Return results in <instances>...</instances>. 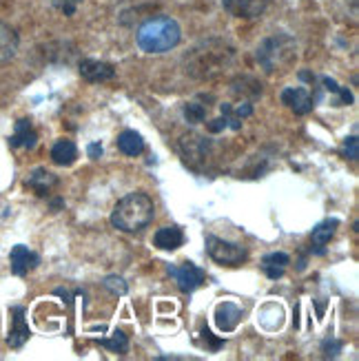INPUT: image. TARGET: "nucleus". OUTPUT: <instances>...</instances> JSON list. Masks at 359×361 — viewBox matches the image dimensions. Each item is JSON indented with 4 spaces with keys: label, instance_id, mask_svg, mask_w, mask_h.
Returning a JSON list of instances; mask_svg holds the SVG:
<instances>
[{
    "label": "nucleus",
    "instance_id": "obj_1",
    "mask_svg": "<svg viewBox=\"0 0 359 361\" xmlns=\"http://www.w3.org/2000/svg\"><path fill=\"white\" fill-rule=\"evenodd\" d=\"M235 60V49L224 40H206L187 56V71L196 78H215Z\"/></svg>",
    "mask_w": 359,
    "mask_h": 361
},
{
    "label": "nucleus",
    "instance_id": "obj_2",
    "mask_svg": "<svg viewBox=\"0 0 359 361\" xmlns=\"http://www.w3.org/2000/svg\"><path fill=\"white\" fill-rule=\"evenodd\" d=\"M156 215L153 200L146 193H129L113 206L111 224L122 233H140Z\"/></svg>",
    "mask_w": 359,
    "mask_h": 361
},
{
    "label": "nucleus",
    "instance_id": "obj_3",
    "mask_svg": "<svg viewBox=\"0 0 359 361\" xmlns=\"http://www.w3.org/2000/svg\"><path fill=\"white\" fill-rule=\"evenodd\" d=\"M180 38H182V29H180L177 20L169 16H158L146 20L138 29V47L146 53H164L177 47Z\"/></svg>",
    "mask_w": 359,
    "mask_h": 361
},
{
    "label": "nucleus",
    "instance_id": "obj_4",
    "mask_svg": "<svg viewBox=\"0 0 359 361\" xmlns=\"http://www.w3.org/2000/svg\"><path fill=\"white\" fill-rule=\"evenodd\" d=\"M295 56H297L295 40L286 34H275L271 38H266L258 47V63L268 73L284 71L286 67H291Z\"/></svg>",
    "mask_w": 359,
    "mask_h": 361
},
{
    "label": "nucleus",
    "instance_id": "obj_5",
    "mask_svg": "<svg viewBox=\"0 0 359 361\" xmlns=\"http://www.w3.org/2000/svg\"><path fill=\"white\" fill-rule=\"evenodd\" d=\"M204 244H206V253L211 255V260L222 266H239L248 258V251L242 244L227 242V239H222L218 235H206Z\"/></svg>",
    "mask_w": 359,
    "mask_h": 361
},
{
    "label": "nucleus",
    "instance_id": "obj_6",
    "mask_svg": "<svg viewBox=\"0 0 359 361\" xmlns=\"http://www.w3.org/2000/svg\"><path fill=\"white\" fill-rule=\"evenodd\" d=\"M167 273L177 281V289L182 293H193L204 284V270L193 262H182L180 266H169Z\"/></svg>",
    "mask_w": 359,
    "mask_h": 361
},
{
    "label": "nucleus",
    "instance_id": "obj_7",
    "mask_svg": "<svg viewBox=\"0 0 359 361\" xmlns=\"http://www.w3.org/2000/svg\"><path fill=\"white\" fill-rule=\"evenodd\" d=\"M80 76L89 82H107L111 78H115V67L109 63H102V60H92V58H84L80 60Z\"/></svg>",
    "mask_w": 359,
    "mask_h": 361
},
{
    "label": "nucleus",
    "instance_id": "obj_8",
    "mask_svg": "<svg viewBox=\"0 0 359 361\" xmlns=\"http://www.w3.org/2000/svg\"><path fill=\"white\" fill-rule=\"evenodd\" d=\"M282 102L289 104V107L295 111V115H306L313 111V107H315V102H313L310 94L306 91V89L302 87H289L282 91Z\"/></svg>",
    "mask_w": 359,
    "mask_h": 361
},
{
    "label": "nucleus",
    "instance_id": "obj_9",
    "mask_svg": "<svg viewBox=\"0 0 359 361\" xmlns=\"http://www.w3.org/2000/svg\"><path fill=\"white\" fill-rule=\"evenodd\" d=\"M29 326L25 322V308L23 306H13L11 308V328H9V335H7V343L11 348H23L29 339Z\"/></svg>",
    "mask_w": 359,
    "mask_h": 361
},
{
    "label": "nucleus",
    "instance_id": "obj_10",
    "mask_svg": "<svg viewBox=\"0 0 359 361\" xmlns=\"http://www.w3.org/2000/svg\"><path fill=\"white\" fill-rule=\"evenodd\" d=\"M9 262H11V273L13 275H18V277H25L29 270L36 268L40 258L36 253H32L27 246L18 244V246H13L11 248V255H9Z\"/></svg>",
    "mask_w": 359,
    "mask_h": 361
},
{
    "label": "nucleus",
    "instance_id": "obj_11",
    "mask_svg": "<svg viewBox=\"0 0 359 361\" xmlns=\"http://www.w3.org/2000/svg\"><path fill=\"white\" fill-rule=\"evenodd\" d=\"M242 322V308L235 306L233 302H222L215 308V324L222 333H231Z\"/></svg>",
    "mask_w": 359,
    "mask_h": 361
},
{
    "label": "nucleus",
    "instance_id": "obj_12",
    "mask_svg": "<svg viewBox=\"0 0 359 361\" xmlns=\"http://www.w3.org/2000/svg\"><path fill=\"white\" fill-rule=\"evenodd\" d=\"M222 3L239 18H256L266 9L268 0H222Z\"/></svg>",
    "mask_w": 359,
    "mask_h": 361
},
{
    "label": "nucleus",
    "instance_id": "obj_13",
    "mask_svg": "<svg viewBox=\"0 0 359 361\" xmlns=\"http://www.w3.org/2000/svg\"><path fill=\"white\" fill-rule=\"evenodd\" d=\"M153 244L160 251H175L184 244V231L180 227H162L156 235H153Z\"/></svg>",
    "mask_w": 359,
    "mask_h": 361
},
{
    "label": "nucleus",
    "instance_id": "obj_14",
    "mask_svg": "<svg viewBox=\"0 0 359 361\" xmlns=\"http://www.w3.org/2000/svg\"><path fill=\"white\" fill-rule=\"evenodd\" d=\"M180 151H182L187 162L193 164L196 160H202L208 153V142L204 138H200V135L191 133V135H184L182 142H180Z\"/></svg>",
    "mask_w": 359,
    "mask_h": 361
},
{
    "label": "nucleus",
    "instance_id": "obj_15",
    "mask_svg": "<svg viewBox=\"0 0 359 361\" xmlns=\"http://www.w3.org/2000/svg\"><path fill=\"white\" fill-rule=\"evenodd\" d=\"M18 34L5 23H0V65L9 63V60L18 53Z\"/></svg>",
    "mask_w": 359,
    "mask_h": 361
},
{
    "label": "nucleus",
    "instance_id": "obj_16",
    "mask_svg": "<svg viewBox=\"0 0 359 361\" xmlns=\"http://www.w3.org/2000/svg\"><path fill=\"white\" fill-rule=\"evenodd\" d=\"M118 148L122 151L125 156H129V158H136V156H140L142 151H144V140H142V135L140 133H136V131H122L118 135Z\"/></svg>",
    "mask_w": 359,
    "mask_h": 361
},
{
    "label": "nucleus",
    "instance_id": "obj_17",
    "mask_svg": "<svg viewBox=\"0 0 359 361\" xmlns=\"http://www.w3.org/2000/svg\"><path fill=\"white\" fill-rule=\"evenodd\" d=\"M36 140H38V135L32 129V122H29L27 118H23V120H18V122H16V133H13L11 138H9V144L11 146L34 148L36 146Z\"/></svg>",
    "mask_w": 359,
    "mask_h": 361
},
{
    "label": "nucleus",
    "instance_id": "obj_18",
    "mask_svg": "<svg viewBox=\"0 0 359 361\" xmlns=\"http://www.w3.org/2000/svg\"><path fill=\"white\" fill-rule=\"evenodd\" d=\"M78 158V146L71 140H58L51 148V160L58 164V167H69Z\"/></svg>",
    "mask_w": 359,
    "mask_h": 361
},
{
    "label": "nucleus",
    "instance_id": "obj_19",
    "mask_svg": "<svg viewBox=\"0 0 359 361\" xmlns=\"http://www.w3.org/2000/svg\"><path fill=\"white\" fill-rule=\"evenodd\" d=\"M337 227H339V220L333 217V220H324L322 224H317V227L313 229L310 239H313V246H317V253L320 255L324 253V246L331 242V237L335 235Z\"/></svg>",
    "mask_w": 359,
    "mask_h": 361
},
{
    "label": "nucleus",
    "instance_id": "obj_20",
    "mask_svg": "<svg viewBox=\"0 0 359 361\" xmlns=\"http://www.w3.org/2000/svg\"><path fill=\"white\" fill-rule=\"evenodd\" d=\"M27 184L32 186L38 195H47L58 184V177L47 169H36V171H32V175L27 177Z\"/></svg>",
    "mask_w": 359,
    "mask_h": 361
},
{
    "label": "nucleus",
    "instance_id": "obj_21",
    "mask_svg": "<svg viewBox=\"0 0 359 361\" xmlns=\"http://www.w3.org/2000/svg\"><path fill=\"white\" fill-rule=\"evenodd\" d=\"M291 264V258L286 253H268L266 258L262 260V268L264 273L271 279H279L284 275V268Z\"/></svg>",
    "mask_w": 359,
    "mask_h": 361
},
{
    "label": "nucleus",
    "instance_id": "obj_22",
    "mask_svg": "<svg viewBox=\"0 0 359 361\" xmlns=\"http://www.w3.org/2000/svg\"><path fill=\"white\" fill-rule=\"evenodd\" d=\"M100 346H104L111 353H127L129 350V339L122 330H113L109 339H100Z\"/></svg>",
    "mask_w": 359,
    "mask_h": 361
},
{
    "label": "nucleus",
    "instance_id": "obj_23",
    "mask_svg": "<svg viewBox=\"0 0 359 361\" xmlns=\"http://www.w3.org/2000/svg\"><path fill=\"white\" fill-rule=\"evenodd\" d=\"M184 118L189 120L191 125L204 122V118H206V109L202 107V104H198V102H189L187 107H184Z\"/></svg>",
    "mask_w": 359,
    "mask_h": 361
},
{
    "label": "nucleus",
    "instance_id": "obj_24",
    "mask_svg": "<svg viewBox=\"0 0 359 361\" xmlns=\"http://www.w3.org/2000/svg\"><path fill=\"white\" fill-rule=\"evenodd\" d=\"M102 286H104V289H107L109 293H113V295H127V291H129L127 281H125L122 277H118V275H109V277H104Z\"/></svg>",
    "mask_w": 359,
    "mask_h": 361
},
{
    "label": "nucleus",
    "instance_id": "obj_25",
    "mask_svg": "<svg viewBox=\"0 0 359 361\" xmlns=\"http://www.w3.org/2000/svg\"><path fill=\"white\" fill-rule=\"evenodd\" d=\"M344 158H348V160H357L359 158V142L355 135H351V138L344 140Z\"/></svg>",
    "mask_w": 359,
    "mask_h": 361
},
{
    "label": "nucleus",
    "instance_id": "obj_26",
    "mask_svg": "<svg viewBox=\"0 0 359 361\" xmlns=\"http://www.w3.org/2000/svg\"><path fill=\"white\" fill-rule=\"evenodd\" d=\"M322 350H324V355H326V357H337V355H339V350H341V341L328 339V341H324Z\"/></svg>",
    "mask_w": 359,
    "mask_h": 361
},
{
    "label": "nucleus",
    "instance_id": "obj_27",
    "mask_svg": "<svg viewBox=\"0 0 359 361\" xmlns=\"http://www.w3.org/2000/svg\"><path fill=\"white\" fill-rule=\"evenodd\" d=\"M206 129L211 131V133H220V131H224L227 129V118H218V120H211V122L206 125Z\"/></svg>",
    "mask_w": 359,
    "mask_h": 361
},
{
    "label": "nucleus",
    "instance_id": "obj_28",
    "mask_svg": "<svg viewBox=\"0 0 359 361\" xmlns=\"http://www.w3.org/2000/svg\"><path fill=\"white\" fill-rule=\"evenodd\" d=\"M87 153H89V158H92V160H98L102 156V144L100 142H92V144L87 146Z\"/></svg>",
    "mask_w": 359,
    "mask_h": 361
},
{
    "label": "nucleus",
    "instance_id": "obj_29",
    "mask_svg": "<svg viewBox=\"0 0 359 361\" xmlns=\"http://www.w3.org/2000/svg\"><path fill=\"white\" fill-rule=\"evenodd\" d=\"M251 113H253V107H251L248 102H242V104H239V107L235 109V115H237L239 120H242V118H248Z\"/></svg>",
    "mask_w": 359,
    "mask_h": 361
},
{
    "label": "nucleus",
    "instance_id": "obj_30",
    "mask_svg": "<svg viewBox=\"0 0 359 361\" xmlns=\"http://www.w3.org/2000/svg\"><path fill=\"white\" fill-rule=\"evenodd\" d=\"M322 82H324V87H326V91H331V94H339V89H341V87H339V84H337L333 78L324 76V78H322Z\"/></svg>",
    "mask_w": 359,
    "mask_h": 361
},
{
    "label": "nucleus",
    "instance_id": "obj_31",
    "mask_svg": "<svg viewBox=\"0 0 359 361\" xmlns=\"http://www.w3.org/2000/svg\"><path fill=\"white\" fill-rule=\"evenodd\" d=\"M202 335H204V339H208V341H211V350H218L220 346H222V341H220V339H213V337H211V333H208V330H204Z\"/></svg>",
    "mask_w": 359,
    "mask_h": 361
},
{
    "label": "nucleus",
    "instance_id": "obj_32",
    "mask_svg": "<svg viewBox=\"0 0 359 361\" xmlns=\"http://www.w3.org/2000/svg\"><path fill=\"white\" fill-rule=\"evenodd\" d=\"M67 3H73V5H76V3H80V0H67Z\"/></svg>",
    "mask_w": 359,
    "mask_h": 361
}]
</instances>
